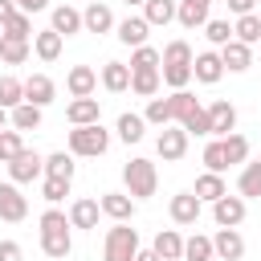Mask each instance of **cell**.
<instances>
[{
    "instance_id": "cell-5",
    "label": "cell",
    "mask_w": 261,
    "mask_h": 261,
    "mask_svg": "<svg viewBox=\"0 0 261 261\" xmlns=\"http://www.w3.org/2000/svg\"><path fill=\"white\" fill-rule=\"evenodd\" d=\"M155 151H159V159H163V163H179V159L188 155V130H184L179 122L163 126V130H159V139H155Z\"/></svg>"
},
{
    "instance_id": "cell-55",
    "label": "cell",
    "mask_w": 261,
    "mask_h": 261,
    "mask_svg": "<svg viewBox=\"0 0 261 261\" xmlns=\"http://www.w3.org/2000/svg\"><path fill=\"white\" fill-rule=\"evenodd\" d=\"M126 4H147V0H126Z\"/></svg>"
},
{
    "instance_id": "cell-46",
    "label": "cell",
    "mask_w": 261,
    "mask_h": 261,
    "mask_svg": "<svg viewBox=\"0 0 261 261\" xmlns=\"http://www.w3.org/2000/svg\"><path fill=\"white\" fill-rule=\"evenodd\" d=\"M204 37H208L216 49H224V45L232 41V24H228V20H208V24H204Z\"/></svg>"
},
{
    "instance_id": "cell-48",
    "label": "cell",
    "mask_w": 261,
    "mask_h": 261,
    "mask_svg": "<svg viewBox=\"0 0 261 261\" xmlns=\"http://www.w3.org/2000/svg\"><path fill=\"white\" fill-rule=\"evenodd\" d=\"M188 135H212V122H208V106L196 114V118H188V126H184Z\"/></svg>"
},
{
    "instance_id": "cell-8",
    "label": "cell",
    "mask_w": 261,
    "mask_h": 261,
    "mask_svg": "<svg viewBox=\"0 0 261 261\" xmlns=\"http://www.w3.org/2000/svg\"><path fill=\"white\" fill-rule=\"evenodd\" d=\"M24 216H29V200L20 196V188L16 184H0V220L20 224Z\"/></svg>"
},
{
    "instance_id": "cell-25",
    "label": "cell",
    "mask_w": 261,
    "mask_h": 261,
    "mask_svg": "<svg viewBox=\"0 0 261 261\" xmlns=\"http://www.w3.org/2000/svg\"><path fill=\"white\" fill-rule=\"evenodd\" d=\"M53 33H61V37H73V33H82L86 24H82V12L77 8H69V4H57L53 8V24H49Z\"/></svg>"
},
{
    "instance_id": "cell-53",
    "label": "cell",
    "mask_w": 261,
    "mask_h": 261,
    "mask_svg": "<svg viewBox=\"0 0 261 261\" xmlns=\"http://www.w3.org/2000/svg\"><path fill=\"white\" fill-rule=\"evenodd\" d=\"M135 261H163V257H159L155 249H139V257H135Z\"/></svg>"
},
{
    "instance_id": "cell-29",
    "label": "cell",
    "mask_w": 261,
    "mask_h": 261,
    "mask_svg": "<svg viewBox=\"0 0 261 261\" xmlns=\"http://www.w3.org/2000/svg\"><path fill=\"white\" fill-rule=\"evenodd\" d=\"M175 12H179L175 0H147V4H143V20H147L151 29H155V24H171Z\"/></svg>"
},
{
    "instance_id": "cell-15",
    "label": "cell",
    "mask_w": 261,
    "mask_h": 261,
    "mask_svg": "<svg viewBox=\"0 0 261 261\" xmlns=\"http://www.w3.org/2000/svg\"><path fill=\"white\" fill-rule=\"evenodd\" d=\"M65 90H69L73 98H94V90H98V73H94L90 65H73V69L65 73Z\"/></svg>"
},
{
    "instance_id": "cell-47",
    "label": "cell",
    "mask_w": 261,
    "mask_h": 261,
    "mask_svg": "<svg viewBox=\"0 0 261 261\" xmlns=\"http://www.w3.org/2000/svg\"><path fill=\"white\" fill-rule=\"evenodd\" d=\"M41 196H45L49 204H61V200L69 196V179H53V175H45V179H41Z\"/></svg>"
},
{
    "instance_id": "cell-27",
    "label": "cell",
    "mask_w": 261,
    "mask_h": 261,
    "mask_svg": "<svg viewBox=\"0 0 261 261\" xmlns=\"http://www.w3.org/2000/svg\"><path fill=\"white\" fill-rule=\"evenodd\" d=\"M204 204H216L220 196H228V188H224V175H216V171H204V175H196V188H192Z\"/></svg>"
},
{
    "instance_id": "cell-31",
    "label": "cell",
    "mask_w": 261,
    "mask_h": 261,
    "mask_svg": "<svg viewBox=\"0 0 261 261\" xmlns=\"http://www.w3.org/2000/svg\"><path fill=\"white\" fill-rule=\"evenodd\" d=\"M114 130H118V139H122V143H139V139L147 135V118L126 110V114H118V126H114Z\"/></svg>"
},
{
    "instance_id": "cell-42",
    "label": "cell",
    "mask_w": 261,
    "mask_h": 261,
    "mask_svg": "<svg viewBox=\"0 0 261 261\" xmlns=\"http://www.w3.org/2000/svg\"><path fill=\"white\" fill-rule=\"evenodd\" d=\"M159 77H163L171 90H188V82H192V65H159Z\"/></svg>"
},
{
    "instance_id": "cell-4",
    "label": "cell",
    "mask_w": 261,
    "mask_h": 261,
    "mask_svg": "<svg viewBox=\"0 0 261 261\" xmlns=\"http://www.w3.org/2000/svg\"><path fill=\"white\" fill-rule=\"evenodd\" d=\"M106 147H110V130H102V122H94V126H73V130H69V155L94 159V155H106Z\"/></svg>"
},
{
    "instance_id": "cell-57",
    "label": "cell",
    "mask_w": 261,
    "mask_h": 261,
    "mask_svg": "<svg viewBox=\"0 0 261 261\" xmlns=\"http://www.w3.org/2000/svg\"><path fill=\"white\" fill-rule=\"evenodd\" d=\"M257 45H261V41H257Z\"/></svg>"
},
{
    "instance_id": "cell-35",
    "label": "cell",
    "mask_w": 261,
    "mask_h": 261,
    "mask_svg": "<svg viewBox=\"0 0 261 261\" xmlns=\"http://www.w3.org/2000/svg\"><path fill=\"white\" fill-rule=\"evenodd\" d=\"M216 257V249H212V237H188L184 241V261H212Z\"/></svg>"
},
{
    "instance_id": "cell-36",
    "label": "cell",
    "mask_w": 261,
    "mask_h": 261,
    "mask_svg": "<svg viewBox=\"0 0 261 261\" xmlns=\"http://www.w3.org/2000/svg\"><path fill=\"white\" fill-rule=\"evenodd\" d=\"M159 65H163V53L151 49V45H143V49L130 53V73H147V69H159Z\"/></svg>"
},
{
    "instance_id": "cell-38",
    "label": "cell",
    "mask_w": 261,
    "mask_h": 261,
    "mask_svg": "<svg viewBox=\"0 0 261 261\" xmlns=\"http://www.w3.org/2000/svg\"><path fill=\"white\" fill-rule=\"evenodd\" d=\"M159 69H147V73H130V90L139 94V98H155L159 94Z\"/></svg>"
},
{
    "instance_id": "cell-30",
    "label": "cell",
    "mask_w": 261,
    "mask_h": 261,
    "mask_svg": "<svg viewBox=\"0 0 261 261\" xmlns=\"http://www.w3.org/2000/svg\"><path fill=\"white\" fill-rule=\"evenodd\" d=\"M8 122H12V130H37L41 126V106L20 102L16 110H8Z\"/></svg>"
},
{
    "instance_id": "cell-2",
    "label": "cell",
    "mask_w": 261,
    "mask_h": 261,
    "mask_svg": "<svg viewBox=\"0 0 261 261\" xmlns=\"http://www.w3.org/2000/svg\"><path fill=\"white\" fill-rule=\"evenodd\" d=\"M122 184H126V196L147 200V196H155V188H159V171H155V163H151V159L135 155V159L122 167Z\"/></svg>"
},
{
    "instance_id": "cell-54",
    "label": "cell",
    "mask_w": 261,
    "mask_h": 261,
    "mask_svg": "<svg viewBox=\"0 0 261 261\" xmlns=\"http://www.w3.org/2000/svg\"><path fill=\"white\" fill-rule=\"evenodd\" d=\"M0 130H8V110L0 106Z\"/></svg>"
},
{
    "instance_id": "cell-50",
    "label": "cell",
    "mask_w": 261,
    "mask_h": 261,
    "mask_svg": "<svg viewBox=\"0 0 261 261\" xmlns=\"http://www.w3.org/2000/svg\"><path fill=\"white\" fill-rule=\"evenodd\" d=\"M12 4H16L20 12H29V16H33V12H45V8H49V0H12Z\"/></svg>"
},
{
    "instance_id": "cell-17",
    "label": "cell",
    "mask_w": 261,
    "mask_h": 261,
    "mask_svg": "<svg viewBox=\"0 0 261 261\" xmlns=\"http://www.w3.org/2000/svg\"><path fill=\"white\" fill-rule=\"evenodd\" d=\"M167 102H171V122H179V126H188V118H196V114L204 110V106L196 102V94H192V90H171V98H167Z\"/></svg>"
},
{
    "instance_id": "cell-14",
    "label": "cell",
    "mask_w": 261,
    "mask_h": 261,
    "mask_svg": "<svg viewBox=\"0 0 261 261\" xmlns=\"http://www.w3.org/2000/svg\"><path fill=\"white\" fill-rule=\"evenodd\" d=\"M220 61H224V69L228 73H245L249 65H253V45H245V41H228L224 49H220Z\"/></svg>"
},
{
    "instance_id": "cell-56",
    "label": "cell",
    "mask_w": 261,
    "mask_h": 261,
    "mask_svg": "<svg viewBox=\"0 0 261 261\" xmlns=\"http://www.w3.org/2000/svg\"><path fill=\"white\" fill-rule=\"evenodd\" d=\"M0 37H4V29H0Z\"/></svg>"
},
{
    "instance_id": "cell-32",
    "label": "cell",
    "mask_w": 261,
    "mask_h": 261,
    "mask_svg": "<svg viewBox=\"0 0 261 261\" xmlns=\"http://www.w3.org/2000/svg\"><path fill=\"white\" fill-rule=\"evenodd\" d=\"M45 175H53V179H73V155H69V151L45 155Z\"/></svg>"
},
{
    "instance_id": "cell-51",
    "label": "cell",
    "mask_w": 261,
    "mask_h": 261,
    "mask_svg": "<svg viewBox=\"0 0 261 261\" xmlns=\"http://www.w3.org/2000/svg\"><path fill=\"white\" fill-rule=\"evenodd\" d=\"M253 4H257V0H228V8H232L237 16H249V12H253Z\"/></svg>"
},
{
    "instance_id": "cell-37",
    "label": "cell",
    "mask_w": 261,
    "mask_h": 261,
    "mask_svg": "<svg viewBox=\"0 0 261 261\" xmlns=\"http://www.w3.org/2000/svg\"><path fill=\"white\" fill-rule=\"evenodd\" d=\"M20 102H24V82H16V77L4 73V77H0V106H4V110H16Z\"/></svg>"
},
{
    "instance_id": "cell-41",
    "label": "cell",
    "mask_w": 261,
    "mask_h": 261,
    "mask_svg": "<svg viewBox=\"0 0 261 261\" xmlns=\"http://www.w3.org/2000/svg\"><path fill=\"white\" fill-rule=\"evenodd\" d=\"M24 151V139H20V130H0V163H12L16 155Z\"/></svg>"
},
{
    "instance_id": "cell-20",
    "label": "cell",
    "mask_w": 261,
    "mask_h": 261,
    "mask_svg": "<svg viewBox=\"0 0 261 261\" xmlns=\"http://www.w3.org/2000/svg\"><path fill=\"white\" fill-rule=\"evenodd\" d=\"M98 216H102V204L90 200V196H82V200L69 204V224L73 228H98Z\"/></svg>"
},
{
    "instance_id": "cell-52",
    "label": "cell",
    "mask_w": 261,
    "mask_h": 261,
    "mask_svg": "<svg viewBox=\"0 0 261 261\" xmlns=\"http://www.w3.org/2000/svg\"><path fill=\"white\" fill-rule=\"evenodd\" d=\"M16 12H20V8H16L12 0H0V24H4V20H12Z\"/></svg>"
},
{
    "instance_id": "cell-24",
    "label": "cell",
    "mask_w": 261,
    "mask_h": 261,
    "mask_svg": "<svg viewBox=\"0 0 261 261\" xmlns=\"http://www.w3.org/2000/svg\"><path fill=\"white\" fill-rule=\"evenodd\" d=\"M208 8H212V0H179L175 20L184 29H200V24H208Z\"/></svg>"
},
{
    "instance_id": "cell-11",
    "label": "cell",
    "mask_w": 261,
    "mask_h": 261,
    "mask_svg": "<svg viewBox=\"0 0 261 261\" xmlns=\"http://www.w3.org/2000/svg\"><path fill=\"white\" fill-rule=\"evenodd\" d=\"M57 98V86H53V77L49 73H33V77H24V102H33V106H49Z\"/></svg>"
},
{
    "instance_id": "cell-44",
    "label": "cell",
    "mask_w": 261,
    "mask_h": 261,
    "mask_svg": "<svg viewBox=\"0 0 261 261\" xmlns=\"http://www.w3.org/2000/svg\"><path fill=\"white\" fill-rule=\"evenodd\" d=\"M0 29H4V37L29 41V33H33V16H29V12H16V16H12V20H4Z\"/></svg>"
},
{
    "instance_id": "cell-10",
    "label": "cell",
    "mask_w": 261,
    "mask_h": 261,
    "mask_svg": "<svg viewBox=\"0 0 261 261\" xmlns=\"http://www.w3.org/2000/svg\"><path fill=\"white\" fill-rule=\"evenodd\" d=\"M212 220H216L220 228H237V224L245 220V196H220V200L212 204Z\"/></svg>"
},
{
    "instance_id": "cell-28",
    "label": "cell",
    "mask_w": 261,
    "mask_h": 261,
    "mask_svg": "<svg viewBox=\"0 0 261 261\" xmlns=\"http://www.w3.org/2000/svg\"><path fill=\"white\" fill-rule=\"evenodd\" d=\"M237 196H245V200H261V159H253V163H245V167H241Z\"/></svg>"
},
{
    "instance_id": "cell-23",
    "label": "cell",
    "mask_w": 261,
    "mask_h": 261,
    "mask_svg": "<svg viewBox=\"0 0 261 261\" xmlns=\"http://www.w3.org/2000/svg\"><path fill=\"white\" fill-rule=\"evenodd\" d=\"M163 261H184V237L175 232V228H159L155 232V245H151Z\"/></svg>"
},
{
    "instance_id": "cell-9",
    "label": "cell",
    "mask_w": 261,
    "mask_h": 261,
    "mask_svg": "<svg viewBox=\"0 0 261 261\" xmlns=\"http://www.w3.org/2000/svg\"><path fill=\"white\" fill-rule=\"evenodd\" d=\"M192 77L204 82V86H216V82L224 77V61H220V53H212V49L196 53V61H192Z\"/></svg>"
},
{
    "instance_id": "cell-16",
    "label": "cell",
    "mask_w": 261,
    "mask_h": 261,
    "mask_svg": "<svg viewBox=\"0 0 261 261\" xmlns=\"http://www.w3.org/2000/svg\"><path fill=\"white\" fill-rule=\"evenodd\" d=\"M82 24H86V33H98V37H102V33L114 29V12H110L102 0H90L86 12H82Z\"/></svg>"
},
{
    "instance_id": "cell-49",
    "label": "cell",
    "mask_w": 261,
    "mask_h": 261,
    "mask_svg": "<svg viewBox=\"0 0 261 261\" xmlns=\"http://www.w3.org/2000/svg\"><path fill=\"white\" fill-rule=\"evenodd\" d=\"M0 261H20V245L16 241H0Z\"/></svg>"
},
{
    "instance_id": "cell-43",
    "label": "cell",
    "mask_w": 261,
    "mask_h": 261,
    "mask_svg": "<svg viewBox=\"0 0 261 261\" xmlns=\"http://www.w3.org/2000/svg\"><path fill=\"white\" fill-rule=\"evenodd\" d=\"M204 167H208V171H216V175H224V171H228V159H224V143H220V139H212V143L204 147Z\"/></svg>"
},
{
    "instance_id": "cell-7",
    "label": "cell",
    "mask_w": 261,
    "mask_h": 261,
    "mask_svg": "<svg viewBox=\"0 0 261 261\" xmlns=\"http://www.w3.org/2000/svg\"><path fill=\"white\" fill-rule=\"evenodd\" d=\"M167 212H171V220H175V224H196V220H200V212H204V200H200L196 192H175V196H171V204H167Z\"/></svg>"
},
{
    "instance_id": "cell-6",
    "label": "cell",
    "mask_w": 261,
    "mask_h": 261,
    "mask_svg": "<svg viewBox=\"0 0 261 261\" xmlns=\"http://www.w3.org/2000/svg\"><path fill=\"white\" fill-rule=\"evenodd\" d=\"M8 175H12V184H33V179H41V175H45V155L33 151V147H24V151L8 163Z\"/></svg>"
},
{
    "instance_id": "cell-18",
    "label": "cell",
    "mask_w": 261,
    "mask_h": 261,
    "mask_svg": "<svg viewBox=\"0 0 261 261\" xmlns=\"http://www.w3.org/2000/svg\"><path fill=\"white\" fill-rule=\"evenodd\" d=\"M208 122H212V135H232V126H237V106L228 102V98H220V102H212L208 106Z\"/></svg>"
},
{
    "instance_id": "cell-13",
    "label": "cell",
    "mask_w": 261,
    "mask_h": 261,
    "mask_svg": "<svg viewBox=\"0 0 261 261\" xmlns=\"http://www.w3.org/2000/svg\"><path fill=\"white\" fill-rule=\"evenodd\" d=\"M212 249H216L220 261H241V257H245V237H241L237 228H216Z\"/></svg>"
},
{
    "instance_id": "cell-33",
    "label": "cell",
    "mask_w": 261,
    "mask_h": 261,
    "mask_svg": "<svg viewBox=\"0 0 261 261\" xmlns=\"http://www.w3.org/2000/svg\"><path fill=\"white\" fill-rule=\"evenodd\" d=\"M232 37H237V41H245V45H257V41H261V16H257V12H249V16H237V24H232Z\"/></svg>"
},
{
    "instance_id": "cell-39",
    "label": "cell",
    "mask_w": 261,
    "mask_h": 261,
    "mask_svg": "<svg viewBox=\"0 0 261 261\" xmlns=\"http://www.w3.org/2000/svg\"><path fill=\"white\" fill-rule=\"evenodd\" d=\"M220 143H224V159H228V167L249 159V139H245V135H237V130H232V135H224Z\"/></svg>"
},
{
    "instance_id": "cell-12",
    "label": "cell",
    "mask_w": 261,
    "mask_h": 261,
    "mask_svg": "<svg viewBox=\"0 0 261 261\" xmlns=\"http://www.w3.org/2000/svg\"><path fill=\"white\" fill-rule=\"evenodd\" d=\"M65 118H69V126H94V122H102V106H98V98H73L65 106Z\"/></svg>"
},
{
    "instance_id": "cell-3",
    "label": "cell",
    "mask_w": 261,
    "mask_h": 261,
    "mask_svg": "<svg viewBox=\"0 0 261 261\" xmlns=\"http://www.w3.org/2000/svg\"><path fill=\"white\" fill-rule=\"evenodd\" d=\"M139 232L130 228V220L106 228V245H102V261H135L139 257Z\"/></svg>"
},
{
    "instance_id": "cell-40",
    "label": "cell",
    "mask_w": 261,
    "mask_h": 261,
    "mask_svg": "<svg viewBox=\"0 0 261 261\" xmlns=\"http://www.w3.org/2000/svg\"><path fill=\"white\" fill-rule=\"evenodd\" d=\"M143 118H147L151 126H171V102H167V98H151L147 110H143Z\"/></svg>"
},
{
    "instance_id": "cell-1",
    "label": "cell",
    "mask_w": 261,
    "mask_h": 261,
    "mask_svg": "<svg viewBox=\"0 0 261 261\" xmlns=\"http://www.w3.org/2000/svg\"><path fill=\"white\" fill-rule=\"evenodd\" d=\"M69 228H73V224H69V212H61V208L41 212V249H45L49 261H65V257L73 253Z\"/></svg>"
},
{
    "instance_id": "cell-26",
    "label": "cell",
    "mask_w": 261,
    "mask_h": 261,
    "mask_svg": "<svg viewBox=\"0 0 261 261\" xmlns=\"http://www.w3.org/2000/svg\"><path fill=\"white\" fill-rule=\"evenodd\" d=\"M61 45H65V37L53 33V29H41V33L33 37V53H37L41 61H57V57H61Z\"/></svg>"
},
{
    "instance_id": "cell-34",
    "label": "cell",
    "mask_w": 261,
    "mask_h": 261,
    "mask_svg": "<svg viewBox=\"0 0 261 261\" xmlns=\"http://www.w3.org/2000/svg\"><path fill=\"white\" fill-rule=\"evenodd\" d=\"M0 61H4V65H24V61H29V41L0 37Z\"/></svg>"
},
{
    "instance_id": "cell-19",
    "label": "cell",
    "mask_w": 261,
    "mask_h": 261,
    "mask_svg": "<svg viewBox=\"0 0 261 261\" xmlns=\"http://www.w3.org/2000/svg\"><path fill=\"white\" fill-rule=\"evenodd\" d=\"M98 204H102V212H106L114 224H122V220L135 216V196H126V192H106Z\"/></svg>"
},
{
    "instance_id": "cell-45",
    "label": "cell",
    "mask_w": 261,
    "mask_h": 261,
    "mask_svg": "<svg viewBox=\"0 0 261 261\" xmlns=\"http://www.w3.org/2000/svg\"><path fill=\"white\" fill-rule=\"evenodd\" d=\"M196 57H192V45L188 41H171L167 49H163V65H192Z\"/></svg>"
},
{
    "instance_id": "cell-22",
    "label": "cell",
    "mask_w": 261,
    "mask_h": 261,
    "mask_svg": "<svg viewBox=\"0 0 261 261\" xmlns=\"http://www.w3.org/2000/svg\"><path fill=\"white\" fill-rule=\"evenodd\" d=\"M102 86L110 94H126L130 90V65L126 61H106L102 65Z\"/></svg>"
},
{
    "instance_id": "cell-21",
    "label": "cell",
    "mask_w": 261,
    "mask_h": 261,
    "mask_svg": "<svg viewBox=\"0 0 261 261\" xmlns=\"http://www.w3.org/2000/svg\"><path fill=\"white\" fill-rule=\"evenodd\" d=\"M114 29H118V41L130 45V49H143V45H147V33H151V24H147L143 16H126V20H118Z\"/></svg>"
}]
</instances>
